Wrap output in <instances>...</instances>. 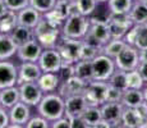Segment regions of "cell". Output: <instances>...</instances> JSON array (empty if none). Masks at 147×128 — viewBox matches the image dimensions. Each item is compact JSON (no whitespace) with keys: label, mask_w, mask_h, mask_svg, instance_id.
<instances>
[{"label":"cell","mask_w":147,"mask_h":128,"mask_svg":"<svg viewBox=\"0 0 147 128\" xmlns=\"http://www.w3.org/2000/svg\"><path fill=\"white\" fill-rule=\"evenodd\" d=\"M36 110L51 123L55 119L65 115V99L58 91L44 93L40 104L36 106Z\"/></svg>","instance_id":"obj_1"},{"label":"cell","mask_w":147,"mask_h":128,"mask_svg":"<svg viewBox=\"0 0 147 128\" xmlns=\"http://www.w3.org/2000/svg\"><path fill=\"white\" fill-rule=\"evenodd\" d=\"M33 31H35V39L40 42L44 49L56 47V44L59 42V39L61 36V28L51 23L44 16L38 24L33 28Z\"/></svg>","instance_id":"obj_2"},{"label":"cell","mask_w":147,"mask_h":128,"mask_svg":"<svg viewBox=\"0 0 147 128\" xmlns=\"http://www.w3.org/2000/svg\"><path fill=\"white\" fill-rule=\"evenodd\" d=\"M90 24H91L90 17L82 16L80 13L73 14L64 21L63 26H61V35L70 39L83 40L88 32Z\"/></svg>","instance_id":"obj_3"},{"label":"cell","mask_w":147,"mask_h":128,"mask_svg":"<svg viewBox=\"0 0 147 128\" xmlns=\"http://www.w3.org/2000/svg\"><path fill=\"white\" fill-rule=\"evenodd\" d=\"M83 40L70 39L61 35L59 39V42L56 44V49L60 54L63 63L76 64L80 60V51Z\"/></svg>","instance_id":"obj_4"},{"label":"cell","mask_w":147,"mask_h":128,"mask_svg":"<svg viewBox=\"0 0 147 128\" xmlns=\"http://www.w3.org/2000/svg\"><path fill=\"white\" fill-rule=\"evenodd\" d=\"M107 87H109V82L107 81H97V79L90 81L83 92L84 98L87 100V104L95 105V106H101L104 102H106Z\"/></svg>","instance_id":"obj_5"},{"label":"cell","mask_w":147,"mask_h":128,"mask_svg":"<svg viewBox=\"0 0 147 128\" xmlns=\"http://www.w3.org/2000/svg\"><path fill=\"white\" fill-rule=\"evenodd\" d=\"M114 60L118 69H121L124 72L137 69L140 64V50L136 46L125 45L123 50L114 58Z\"/></svg>","instance_id":"obj_6"},{"label":"cell","mask_w":147,"mask_h":128,"mask_svg":"<svg viewBox=\"0 0 147 128\" xmlns=\"http://www.w3.org/2000/svg\"><path fill=\"white\" fill-rule=\"evenodd\" d=\"M92 67H94V79L97 81H109V78L117 69L114 59L102 53H100L92 60Z\"/></svg>","instance_id":"obj_7"},{"label":"cell","mask_w":147,"mask_h":128,"mask_svg":"<svg viewBox=\"0 0 147 128\" xmlns=\"http://www.w3.org/2000/svg\"><path fill=\"white\" fill-rule=\"evenodd\" d=\"M132 26H133V22L128 13H110L107 27L110 30L111 37L123 39V36Z\"/></svg>","instance_id":"obj_8"},{"label":"cell","mask_w":147,"mask_h":128,"mask_svg":"<svg viewBox=\"0 0 147 128\" xmlns=\"http://www.w3.org/2000/svg\"><path fill=\"white\" fill-rule=\"evenodd\" d=\"M110 39H111V35H110L107 23H105V22H91L88 32L84 36L83 41L102 47V45L106 44Z\"/></svg>","instance_id":"obj_9"},{"label":"cell","mask_w":147,"mask_h":128,"mask_svg":"<svg viewBox=\"0 0 147 128\" xmlns=\"http://www.w3.org/2000/svg\"><path fill=\"white\" fill-rule=\"evenodd\" d=\"M37 63L40 65L42 72L58 73L61 64H63V59H61L56 47H47V49L42 50Z\"/></svg>","instance_id":"obj_10"},{"label":"cell","mask_w":147,"mask_h":128,"mask_svg":"<svg viewBox=\"0 0 147 128\" xmlns=\"http://www.w3.org/2000/svg\"><path fill=\"white\" fill-rule=\"evenodd\" d=\"M31 116H32V106L27 105L23 101H18L16 105H13L9 109V119H10L9 127L12 128L26 127V123Z\"/></svg>","instance_id":"obj_11"},{"label":"cell","mask_w":147,"mask_h":128,"mask_svg":"<svg viewBox=\"0 0 147 128\" xmlns=\"http://www.w3.org/2000/svg\"><path fill=\"white\" fill-rule=\"evenodd\" d=\"M18 82V64L13 59L0 60V90L16 86Z\"/></svg>","instance_id":"obj_12"},{"label":"cell","mask_w":147,"mask_h":128,"mask_svg":"<svg viewBox=\"0 0 147 128\" xmlns=\"http://www.w3.org/2000/svg\"><path fill=\"white\" fill-rule=\"evenodd\" d=\"M19 87V95H21V101L26 102L27 105L32 108H36L40 104L44 92L37 85V82H24V83L18 85Z\"/></svg>","instance_id":"obj_13"},{"label":"cell","mask_w":147,"mask_h":128,"mask_svg":"<svg viewBox=\"0 0 147 128\" xmlns=\"http://www.w3.org/2000/svg\"><path fill=\"white\" fill-rule=\"evenodd\" d=\"M44 47L36 39L31 40L23 45H19L18 50H17L16 58L18 62H37L40 58Z\"/></svg>","instance_id":"obj_14"},{"label":"cell","mask_w":147,"mask_h":128,"mask_svg":"<svg viewBox=\"0 0 147 128\" xmlns=\"http://www.w3.org/2000/svg\"><path fill=\"white\" fill-rule=\"evenodd\" d=\"M102 119L107 121L113 127H120V119L124 110L121 101H106L100 106Z\"/></svg>","instance_id":"obj_15"},{"label":"cell","mask_w":147,"mask_h":128,"mask_svg":"<svg viewBox=\"0 0 147 128\" xmlns=\"http://www.w3.org/2000/svg\"><path fill=\"white\" fill-rule=\"evenodd\" d=\"M41 73L42 70L37 62H19L17 85L24 83V82H37Z\"/></svg>","instance_id":"obj_16"},{"label":"cell","mask_w":147,"mask_h":128,"mask_svg":"<svg viewBox=\"0 0 147 128\" xmlns=\"http://www.w3.org/2000/svg\"><path fill=\"white\" fill-rule=\"evenodd\" d=\"M88 82L83 81L82 78L77 76H73L72 78L67 79V81L61 82L60 86L58 89V92L63 96L64 99L72 95H78V93H83L86 90V86Z\"/></svg>","instance_id":"obj_17"},{"label":"cell","mask_w":147,"mask_h":128,"mask_svg":"<svg viewBox=\"0 0 147 128\" xmlns=\"http://www.w3.org/2000/svg\"><path fill=\"white\" fill-rule=\"evenodd\" d=\"M68 5H69V0H56L55 7L53 8L50 12L44 14L46 19H49L51 23L61 28L64 21L69 17V12H68Z\"/></svg>","instance_id":"obj_18"},{"label":"cell","mask_w":147,"mask_h":128,"mask_svg":"<svg viewBox=\"0 0 147 128\" xmlns=\"http://www.w3.org/2000/svg\"><path fill=\"white\" fill-rule=\"evenodd\" d=\"M87 106H88V104H87V100L83 93L65 98V115L68 116L82 115V113L84 112Z\"/></svg>","instance_id":"obj_19"},{"label":"cell","mask_w":147,"mask_h":128,"mask_svg":"<svg viewBox=\"0 0 147 128\" xmlns=\"http://www.w3.org/2000/svg\"><path fill=\"white\" fill-rule=\"evenodd\" d=\"M18 44L10 33H0V60L13 59L17 55Z\"/></svg>","instance_id":"obj_20"},{"label":"cell","mask_w":147,"mask_h":128,"mask_svg":"<svg viewBox=\"0 0 147 128\" xmlns=\"http://www.w3.org/2000/svg\"><path fill=\"white\" fill-rule=\"evenodd\" d=\"M60 83H61L60 77H59L58 73L54 72H42L40 78L37 79V85L40 86V89L42 90L44 93L56 92Z\"/></svg>","instance_id":"obj_21"},{"label":"cell","mask_w":147,"mask_h":128,"mask_svg":"<svg viewBox=\"0 0 147 128\" xmlns=\"http://www.w3.org/2000/svg\"><path fill=\"white\" fill-rule=\"evenodd\" d=\"M17 14H18V23L27 26L30 28H35L42 18V14L31 5L21 9L19 12H17Z\"/></svg>","instance_id":"obj_22"},{"label":"cell","mask_w":147,"mask_h":128,"mask_svg":"<svg viewBox=\"0 0 147 128\" xmlns=\"http://www.w3.org/2000/svg\"><path fill=\"white\" fill-rule=\"evenodd\" d=\"M120 127L125 128H143L145 121L138 115L134 108H124L120 119Z\"/></svg>","instance_id":"obj_23"},{"label":"cell","mask_w":147,"mask_h":128,"mask_svg":"<svg viewBox=\"0 0 147 128\" xmlns=\"http://www.w3.org/2000/svg\"><path fill=\"white\" fill-rule=\"evenodd\" d=\"M18 101H21L18 85L0 90V105L7 109H10L13 105H16Z\"/></svg>","instance_id":"obj_24"},{"label":"cell","mask_w":147,"mask_h":128,"mask_svg":"<svg viewBox=\"0 0 147 128\" xmlns=\"http://www.w3.org/2000/svg\"><path fill=\"white\" fill-rule=\"evenodd\" d=\"M142 101H145L143 90L127 89L121 96V104L124 105V108H136Z\"/></svg>","instance_id":"obj_25"},{"label":"cell","mask_w":147,"mask_h":128,"mask_svg":"<svg viewBox=\"0 0 147 128\" xmlns=\"http://www.w3.org/2000/svg\"><path fill=\"white\" fill-rule=\"evenodd\" d=\"M10 35H12L14 41H16L19 46V45H23V44H26V42L35 39V31H33V28H30V27H27V26L18 23L16 26V28L10 32Z\"/></svg>","instance_id":"obj_26"},{"label":"cell","mask_w":147,"mask_h":128,"mask_svg":"<svg viewBox=\"0 0 147 128\" xmlns=\"http://www.w3.org/2000/svg\"><path fill=\"white\" fill-rule=\"evenodd\" d=\"M18 24V14L8 9L0 16V33H10Z\"/></svg>","instance_id":"obj_27"},{"label":"cell","mask_w":147,"mask_h":128,"mask_svg":"<svg viewBox=\"0 0 147 128\" xmlns=\"http://www.w3.org/2000/svg\"><path fill=\"white\" fill-rule=\"evenodd\" d=\"M74 72L76 76L82 78L83 81L90 82L94 79V67H92V60H83L80 59L74 64Z\"/></svg>","instance_id":"obj_28"},{"label":"cell","mask_w":147,"mask_h":128,"mask_svg":"<svg viewBox=\"0 0 147 128\" xmlns=\"http://www.w3.org/2000/svg\"><path fill=\"white\" fill-rule=\"evenodd\" d=\"M133 24H146L147 23V5L142 1H134L131 12H129Z\"/></svg>","instance_id":"obj_29"},{"label":"cell","mask_w":147,"mask_h":128,"mask_svg":"<svg viewBox=\"0 0 147 128\" xmlns=\"http://www.w3.org/2000/svg\"><path fill=\"white\" fill-rule=\"evenodd\" d=\"M125 42H124L123 39H117V37H111L106 44L102 45L101 47V53L105 54V55L110 56V58L114 59L118 54L123 50V47L125 46Z\"/></svg>","instance_id":"obj_30"},{"label":"cell","mask_w":147,"mask_h":128,"mask_svg":"<svg viewBox=\"0 0 147 128\" xmlns=\"http://www.w3.org/2000/svg\"><path fill=\"white\" fill-rule=\"evenodd\" d=\"M82 118L84 119V122L87 123L88 128H94L95 124L98 121L102 119L101 115V109L100 106H95V105H88V106L84 109V112L82 113Z\"/></svg>","instance_id":"obj_31"},{"label":"cell","mask_w":147,"mask_h":128,"mask_svg":"<svg viewBox=\"0 0 147 128\" xmlns=\"http://www.w3.org/2000/svg\"><path fill=\"white\" fill-rule=\"evenodd\" d=\"M100 53H101L100 46H96V45L90 44L87 41H82L80 59H83V60H94Z\"/></svg>","instance_id":"obj_32"},{"label":"cell","mask_w":147,"mask_h":128,"mask_svg":"<svg viewBox=\"0 0 147 128\" xmlns=\"http://www.w3.org/2000/svg\"><path fill=\"white\" fill-rule=\"evenodd\" d=\"M134 0H109L107 7L111 13H128L133 7Z\"/></svg>","instance_id":"obj_33"},{"label":"cell","mask_w":147,"mask_h":128,"mask_svg":"<svg viewBox=\"0 0 147 128\" xmlns=\"http://www.w3.org/2000/svg\"><path fill=\"white\" fill-rule=\"evenodd\" d=\"M146 82L143 77L141 76L140 70L133 69L127 72V87L128 89H137V90H143Z\"/></svg>","instance_id":"obj_34"},{"label":"cell","mask_w":147,"mask_h":128,"mask_svg":"<svg viewBox=\"0 0 147 128\" xmlns=\"http://www.w3.org/2000/svg\"><path fill=\"white\" fill-rule=\"evenodd\" d=\"M109 85L117 87L121 91H125L128 87H127V72L121 69H115V72L111 74V77L109 78Z\"/></svg>","instance_id":"obj_35"},{"label":"cell","mask_w":147,"mask_h":128,"mask_svg":"<svg viewBox=\"0 0 147 128\" xmlns=\"http://www.w3.org/2000/svg\"><path fill=\"white\" fill-rule=\"evenodd\" d=\"M78 7V12L82 16L90 17L92 13L95 12V9L97 8L98 3L97 0H76Z\"/></svg>","instance_id":"obj_36"},{"label":"cell","mask_w":147,"mask_h":128,"mask_svg":"<svg viewBox=\"0 0 147 128\" xmlns=\"http://www.w3.org/2000/svg\"><path fill=\"white\" fill-rule=\"evenodd\" d=\"M56 4V0H30V5L38 10L42 16L53 9Z\"/></svg>","instance_id":"obj_37"},{"label":"cell","mask_w":147,"mask_h":128,"mask_svg":"<svg viewBox=\"0 0 147 128\" xmlns=\"http://www.w3.org/2000/svg\"><path fill=\"white\" fill-rule=\"evenodd\" d=\"M134 46L138 50L147 49V23L137 24V36H136Z\"/></svg>","instance_id":"obj_38"},{"label":"cell","mask_w":147,"mask_h":128,"mask_svg":"<svg viewBox=\"0 0 147 128\" xmlns=\"http://www.w3.org/2000/svg\"><path fill=\"white\" fill-rule=\"evenodd\" d=\"M50 128V122L47 121L45 116H42L41 114H36L31 116L30 119H28V122L26 123V127L24 128Z\"/></svg>","instance_id":"obj_39"},{"label":"cell","mask_w":147,"mask_h":128,"mask_svg":"<svg viewBox=\"0 0 147 128\" xmlns=\"http://www.w3.org/2000/svg\"><path fill=\"white\" fill-rule=\"evenodd\" d=\"M59 77H60V81L64 82L67 79L72 78L73 76H76V72H74V64H68V63H63L58 72Z\"/></svg>","instance_id":"obj_40"},{"label":"cell","mask_w":147,"mask_h":128,"mask_svg":"<svg viewBox=\"0 0 147 128\" xmlns=\"http://www.w3.org/2000/svg\"><path fill=\"white\" fill-rule=\"evenodd\" d=\"M7 8L14 12H19L21 9L26 8L30 5V0H4Z\"/></svg>","instance_id":"obj_41"},{"label":"cell","mask_w":147,"mask_h":128,"mask_svg":"<svg viewBox=\"0 0 147 128\" xmlns=\"http://www.w3.org/2000/svg\"><path fill=\"white\" fill-rule=\"evenodd\" d=\"M123 92L117 87L109 85L107 87V95H106V101H121V96H123Z\"/></svg>","instance_id":"obj_42"},{"label":"cell","mask_w":147,"mask_h":128,"mask_svg":"<svg viewBox=\"0 0 147 128\" xmlns=\"http://www.w3.org/2000/svg\"><path fill=\"white\" fill-rule=\"evenodd\" d=\"M136 36H137V24H133L128 31L127 33L123 36V40L127 45H131V46H134L136 44Z\"/></svg>","instance_id":"obj_43"},{"label":"cell","mask_w":147,"mask_h":128,"mask_svg":"<svg viewBox=\"0 0 147 128\" xmlns=\"http://www.w3.org/2000/svg\"><path fill=\"white\" fill-rule=\"evenodd\" d=\"M10 124L9 109L0 105V128H8Z\"/></svg>","instance_id":"obj_44"},{"label":"cell","mask_w":147,"mask_h":128,"mask_svg":"<svg viewBox=\"0 0 147 128\" xmlns=\"http://www.w3.org/2000/svg\"><path fill=\"white\" fill-rule=\"evenodd\" d=\"M50 127L51 128H70V122H69V118L67 115H63L60 118L55 119L50 123Z\"/></svg>","instance_id":"obj_45"},{"label":"cell","mask_w":147,"mask_h":128,"mask_svg":"<svg viewBox=\"0 0 147 128\" xmlns=\"http://www.w3.org/2000/svg\"><path fill=\"white\" fill-rule=\"evenodd\" d=\"M68 118H69V122H70V128H88L87 123L84 122V119L82 118V115L68 116Z\"/></svg>","instance_id":"obj_46"},{"label":"cell","mask_w":147,"mask_h":128,"mask_svg":"<svg viewBox=\"0 0 147 128\" xmlns=\"http://www.w3.org/2000/svg\"><path fill=\"white\" fill-rule=\"evenodd\" d=\"M134 109H136V112L138 113V115L146 122V119H147V101H142L138 106H136Z\"/></svg>","instance_id":"obj_47"},{"label":"cell","mask_w":147,"mask_h":128,"mask_svg":"<svg viewBox=\"0 0 147 128\" xmlns=\"http://www.w3.org/2000/svg\"><path fill=\"white\" fill-rule=\"evenodd\" d=\"M138 70H140L141 76L143 77V79H145V82L147 83V62H140V64H138Z\"/></svg>","instance_id":"obj_48"},{"label":"cell","mask_w":147,"mask_h":128,"mask_svg":"<svg viewBox=\"0 0 147 128\" xmlns=\"http://www.w3.org/2000/svg\"><path fill=\"white\" fill-rule=\"evenodd\" d=\"M111 127L113 126L107 121H105V119H101V121H98L97 123L95 124L94 128H111Z\"/></svg>","instance_id":"obj_49"},{"label":"cell","mask_w":147,"mask_h":128,"mask_svg":"<svg viewBox=\"0 0 147 128\" xmlns=\"http://www.w3.org/2000/svg\"><path fill=\"white\" fill-rule=\"evenodd\" d=\"M140 62H147V49L140 50Z\"/></svg>","instance_id":"obj_50"},{"label":"cell","mask_w":147,"mask_h":128,"mask_svg":"<svg viewBox=\"0 0 147 128\" xmlns=\"http://www.w3.org/2000/svg\"><path fill=\"white\" fill-rule=\"evenodd\" d=\"M8 8H7V4H5L4 0H0V16H1L4 12H7Z\"/></svg>","instance_id":"obj_51"},{"label":"cell","mask_w":147,"mask_h":128,"mask_svg":"<svg viewBox=\"0 0 147 128\" xmlns=\"http://www.w3.org/2000/svg\"><path fill=\"white\" fill-rule=\"evenodd\" d=\"M143 95H145V101H147V83L143 87Z\"/></svg>","instance_id":"obj_52"},{"label":"cell","mask_w":147,"mask_h":128,"mask_svg":"<svg viewBox=\"0 0 147 128\" xmlns=\"http://www.w3.org/2000/svg\"><path fill=\"white\" fill-rule=\"evenodd\" d=\"M109 0H97V3H107Z\"/></svg>","instance_id":"obj_53"},{"label":"cell","mask_w":147,"mask_h":128,"mask_svg":"<svg viewBox=\"0 0 147 128\" xmlns=\"http://www.w3.org/2000/svg\"><path fill=\"white\" fill-rule=\"evenodd\" d=\"M140 1H142L143 4H146V5H147V0H140Z\"/></svg>","instance_id":"obj_54"},{"label":"cell","mask_w":147,"mask_h":128,"mask_svg":"<svg viewBox=\"0 0 147 128\" xmlns=\"http://www.w3.org/2000/svg\"><path fill=\"white\" fill-rule=\"evenodd\" d=\"M145 128H147V119H146V122H145Z\"/></svg>","instance_id":"obj_55"},{"label":"cell","mask_w":147,"mask_h":128,"mask_svg":"<svg viewBox=\"0 0 147 128\" xmlns=\"http://www.w3.org/2000/svg\"><path fill=\"white\" fill-rule=\"evenodd\" d=\"M134 1H140V0H134Z\"/></svg>","instance_id":"obj_56"}]
</instances>
